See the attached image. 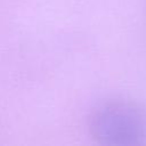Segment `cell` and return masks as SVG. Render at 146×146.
<instances>
[{
  "instance_id": "6da1fadb",
  "label": "cell",
  "mask_w": 146,
  "mask_h": 146,
  "mask_svg": "<svg viewBox=\"0 0 146 146\" xmlns=\"http://www.w3.org/2000/svg\"><path fill=\"white\" fill-rule=\"evenodd\" d=\"M88 130L94 140L107 146L146 144V108L131 100H110L89 115Z\"/></svg>"
}]
</instances>
